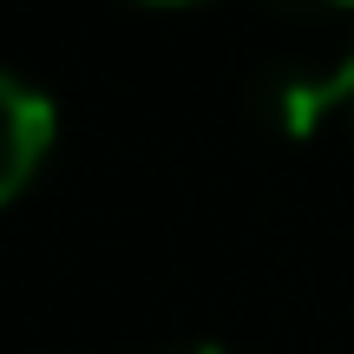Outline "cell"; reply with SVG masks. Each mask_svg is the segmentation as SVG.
<instances>
[{
  "instance_id": "obj_1",
  "label": "cell",
  "mask_w": 354,
  "mask_h": 354,
  "mask_svg": "<svg viewBox=\"0 0 354 354\" xmlns=\"http://www.w3.org/2000/svg\"><path fill=\"white\" fill-rule=\"evenodd\" d=\"M53 138H59L53 99L39 86H26L20 73H0V203H13L39 177Z\"/></svg>"
},
{
  "instance_id": "obj_2",
  "label": "cell",
  "mask_w": 354,
  "mask_h": 354,
  "mask_svg": "<svg viewBox=\"0 0 354 354\" xmlns=\"http://www.w3.org/2000/svg\"><path fill=\"white\" fill-rule=\"evenodd\" d=\"M263 105H269V118H276V131H289V138H315L335 112L354 118V53L342 66H328V73H282V79H269Z\"/></svg>"
},
{
  "instance_id": "obj_3",
  "label": "cell",
  "mask_w": 354,
  "mask_h": 354,
  "mask_svg": "<svg viewBox=\"0 0 354 354\" xmlns=\"http://www.w3.org/2000/svg\"><path fill=\"white\" fill-rule=\"evenodd\" d=\"M295 13H354V0H282Z\"/></svg>"
},
{
  "instance_id": "obj_4",
  "label": "cell",
  "mask_w": 354,
  "mask_h": 354,
  "mask_svg": "<svg viewBox=\"0 0 354 354\" xmlns=\"http://www.w3.org/2000/svg\"><path fill=\"white\" fill-rule=\"evenodd\" d=\"M184 354H230V348H216V342H197V348H184Z\"/></svg>"
},
{
  "instance_id": "obj_5",
  "label": "cell",
  "mask_w": 354,
  "mask_h": 354,
  "mask_svg": "<svg viewBox=\"0 0 354 354\" xmlns=\"http://www.w3.org/2000/svg\"><path fill=\"white\" fill-rule=\"evenodd\" d=\"M145 7H197V0H145Z\"/></svg>"
}]
</instances>
